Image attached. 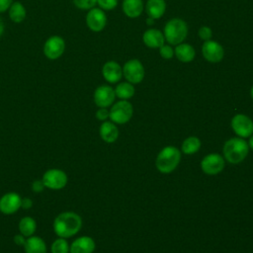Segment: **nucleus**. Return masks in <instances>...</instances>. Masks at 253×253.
I'll list each match as a JSON object with an SVG mask.
<instances>
[{
	"instance_id": "nucleus-1",
	"label": "nucleus",
	"mask_w": 253,
	"mask_h": 253,
	"mask_svg": "<svg viewBox=\"0 0 253 253\" xmlns=\"http://www.w3.org/2000/svg\"><path fill=\"white\" fill-rule=\"evenodd\" d=\"M81 227L82 218L74 211H63L53 220V231L58 237L65 239L74 236Z\"/></svg>"
},
{
	"instance_id": "nucleus-2",
	"label": "nucleus",
	"mask_w": 253,
	"mask_h": 253,
	"mask_svg": "<svg viewBox=\"0 0 253 253\" xmlns=\"http://www.w3.org/2000/svg\"><path fill=\"white\" fill-rule=\"evenodd\" d=\"M249 151L248 142L242 137H231L225 141L222 153L227 162L230 164H238L242 162Z\"/></svg>"
},
{
	"instance_id": "nucleus-3",
	"label": "nucleus",
	"mask_w": 253,
	"mask_h": 253,
	"mask_svg": "<svg viewBox=\"0 0 253 253\" xmlns=\"http://www.w3.org/2000/svg\"><path fill=\"white\" fill-rule=\"evenodd\" d=\"M181 160V153L175 146H165L157 155L155 165L159 172L168 174L176 169Z\"/></svg>"
},
{
	"instance_id": "nucleus-4",
	"label": "nucleus",
	"mask_w": 253,
	"mask_h": 253,
	"mask_svg": "<svg viewBox=\"0 0 253 253\" xmlns=\"http://www.w3.org/2000/svg\"><path fill=\"white\" fill-rule=\"evenodd\" d=\"M163 35L168 43L177 45L183 42L186 39L188 35V26L184 20L180 18H173L166 23Z\"/></svg>"
},
{
	"instance_id": "nucleus-5",
	"label": "nucleus",
	"mask_w": 253,
	"mask_h": 253,
	"mask_svg": "<svg viewBox=\"0 0 253 253\" xmlns=\"http://www.w3.org/2000/svg\"><path fill=\"white\" fill-rule=\"evenodd\" d=\"M132 105L126 100H121L115 103L109 111V118L114 124L124 125L132 117Z\"/></svg>"
},
{
	"instance_id": "nucleus-6",
	"label": "nucleus",
	"mask_w": 253,
	"mask_h": 253,
	"mask_svg": "<svg viewBox=\"0 0 253 253\" xmlns=\"http://www.w3.org/2000/svg\"><path fill=\"white\" fill-rule=\"evenodd\" d=\"M42 180L44 187L50 190H61L66 186L68 181L66 173L63 170L56 168L46 170L43 173Z\"/></svg>"
},
{
	"instance_id": "nucleus-7",
	"label": "nucleus",
	"mask_w": 253,
	"mask_h": 253,
	"mask_svg": "<svg viewBox=\"0 0 253 253\" xmlns=\"http://www.w3.org/2000/svg\"><path fill=\"white\" fill-rule=\"evenodd\" d=\"M144 67L138 59L127 60L123 67V75L131 84H138L144 78Z\"/></svg>"
},
{
	"instance_id": "nucleus-8",
	"label": "nucleus",
	"mask_w": 253,
	"mask_h": 253,
	"mask_svg": "<svg viewBox=\"0 0 253 253\" xmlns=\"http://www.w3.org/2000/svg\"><path fill=\"white\" fill-rule=\"evenodd\" d=\"M65 50V42L59 36L49 37L43 44V53L48 59L59 58Z\"/></svg>"
},
{
	"instance_id": "nucleus-9",
	"label": "nucleus",
	"mask_w": 253,
	"mask_h": 253,
	"mask_svg": "<svg viewBox=\"0 0 253 253\" xmlns=\"http://www.w3.org/2000/svg\"><path fill=\"white\" fill-rule=\"evenodd\" d=\"M231 127L233 131L242 138L249 137L253 133L252 120L243 114H237L231 119Z\"/></svg>"
},
{
	"instance_id": "nucleus-10",
	"label": "nucleus",
	"mask_w": 253,
	"mask_h": 253,
	"mask_svg": "<svg viewBox=\"0 0 253 253\" xmlns=\"http://www.w3.org/2000/svg\"><path fill=\"white\" fill-rule=\"evenodd\" d=\"M201 168L208 175H216L224 168V158L217 153L208 154L201 161Z\"/></svg>"
},
{
	"instance_id": "nucleus-11",
	"label": "nucleus",
	"mask_w": 253,
	"mask_h": 253,
	"mask_svg": "<svg viewBox=\"0 0 253 253\" xmlns=\"http://www.w3.org/2000/svg\"><path fill=\"white\" fill-rule=\"evenodd\" d=\"M202 54L211 63H217L224 56V49L220 43L214 41H206L202 45Z\"/></svg>"
},
{
	"instance_id": "nucleus-12",
	"label": "nucleus",
	"mask_w": 253,
	"mask_h": 253,
	"mask_svg": "<svg viewBox=\"0 0 253 253\" xmlns=\"http://www.w3.org/2000/svg\"><path fill=\"white\" fill-rule=\"evenodd\" d=\"M22 198L19 194L10 192L0 198V211L4 214H13L21 209Z\"/></svg>"
},
{
	"instance_id": "nucleus-13",
	"label": "nucleus",
	"mask_w": 253,
	"mask_h": 253,
	"mask_svg": "<svg viewBox=\"0 0 253 253\" xmlns=\"http://www.w3.org/2000/svg\"><path fill=\"white\" fill-rule=\"evenodd\" d=\"M87 27L93 32H101L107 24V17L104 10L100 8H92L86 16Z\"/></svg>"
},
{
	"instance_id": "nucleus-14",
	"label": "nucleus",
	"mask_w": 253,
	"mask_h": 253,
	"mask_svg": "<svg viewBox=\"0 0 253 253\" xmlns=\"http://www.w3.org/2000/svg\"><path fill=\"white\" fill-rule=\"evenodd\" d=\"M115 90L108 85H101L94 92V102L99 108H108L115 101Z\"/></svg>"
},
{
	"instance_id": "nucleus-15",
	"label": "nucleus",
	"mask_w": 253,
	"mask_h": 253,
	"mask_svg": "<svg viewBox=\"0 0 253 253\" xmlns=\"http://www.w3.org/2000/svg\"><path fill=\"white\" fill-rule=\"evenodd\" d=\"M102 74L107 82L117 83L123 76V68L117 61L110 60L103 65Z\"/></svg>"
},
{
	"instance_id": "nucleus-16",
	"label": "nucleus",
	"mask_w": 253,
	"mask_h": 253,
	"mask_svg": "<svg viewBox=\"0 0 253 253\" xmlns=\"http://www.w3.org/2000/svg\"><path fill=\"white\" fill-rule=\"evenodd\" d=\"M96 248L95 241L90 236H80L70 245L69 253H93Z\"/></svg>"
},
{
	"instance_id": "nucleus-17",
	"label": "nucleus",
	"mask_w": 253,
	"mask_h": 253,
	"mask_svg": "<svg viewBox=\"0 0 253 253\" xmlns=\"http://www.w3.org/2000/svg\"><path fill=\"white\" fill-rule=\"evenodd\" d=\"M142 41L149 48H159L164 44L165 38L161 31L157 29H148L143 33Z\"/></svg>"
},
{
	"instance_id": "nucleus-18",
	"label": "nucleus",
	"mask_w": 253,
	"mask_h": 253,
	"mask_svg": "<svg viewBox=\"0 0 253 253\" xmlns=\"http://www.w3.org/2000/svg\"><path fill=\"white\" fill-rule=\"evenodd\" d=\"M99 133L101 138L107 142L112 143L118 139L119 136V129L117 126L113 122H104L99 128Z\"/></svg>"
},
{
	"instance_id": "nucleus-19",
	"label": "nucleus",
	"mask_w": 253,
	"mask_h": 253,
	"mask_svg": "<svg viewBox=\"0 0 253 253\" xmlns=\"http://www.w3.org/2000/svg\"><path fill=\"white\" fill-rule=\"evenodd\" d=\"M174 55L181 62L187 63V62H191L195 58L196 51L190 43L181 42L176 45L174 49Z\"/></svg>"
},
{
	"instance_id": "nucleus-20",
	"label": "nucleus",
	"mask_w": 253,
	"mask_h": 253,
	"mask_svg": "<svg viewBox=\"0 0 253 253\" xmlns=\"http://www.w3.org/2000/svg\"><path fill=\"white\" fill-rule=\"evenodd\" d=\"M25 253H46V244L44 240L39 236L32 235L27 238L24 245Z\"/></svg>"
},
{
	"instance_id": "nucleus-21",
	"label": "nucleus",
	"mask_w": 253,
	"mask_h": 253,
	"mask_svg": "<svg viewBox=\"0 0 253 253\" xmlns=\"http://www.w3.org/2000/svg\"><path fill=\"white\" fill-rule=\"evenodd\" d=\"M145 10L148 17L156 20L161 18L165 13L166 3L164 0H147Z\"/></svg>"
},
{
	"instance_id": "nucleus-22",
	"label": "nucleus",
	"mask_w": 253,
	"mask_h": 253,
	"mask_svg": "<svg viewBox=\"0 0 253 253\" xmlns=\"http://www.w3.org/2000/svg\"><path fill=\"white\" fill-rule=\"evenodd\" d=\"M123 11L128 18H137L143 11V2L142 0H124Z\"/></svg>"
},
{
	"instance_id": "nucleus-23",
	"label": "nucleus",
	"mask_w": 253,
	"mask_h": 253,
	"mask_svg": "<svg viewBox=\"0 0 253 253\" xmlns=\"http://www.w3.org/2000/svg\"><path fill=\"white\" fill-rule=\"evenodd\" d=\"M27 15V11L25 6L21 2H12L10 8H9V17L12 20V22L16 24L22 23Z\"/></svg>"
},
{
	"instance_id": "nucleus-24",
	"label": "nucleus",
	"mask_w": 253,
	"mask_h": 253,
	"mask_svg": "<svg viewBox=\"0 0 253 253\" xmlns=\"http://www.w3.org/2000/svg\"><path fill=\"white\" fill-rule=\"evenodd\" d=\"M18 228H19L20 233L28 238V237L34 235V233L36 232L37 222L31 216H24L20 219Z\"/></svg>"
},
{
	"instance_id": "nucleus-25",
	"label": "nucleus",
	"mask_w": 253,
	"mask_h": 253,
	"mask_svg": "<svg viewBox=\"0 0 253 253\" xmlns=\"http://www.w3.org/2000/svg\"><path fill=\"white\" fill-rule=\"evenodd\" d=\"M115 94L122 100H127L134 95V87L129 82H122L117 85Z\"/></svg>"
},
{
	"instance_id": "nucleus-26",
	"label": "nucleus",
	"mask_w": 253,
	"mask_h": 253,
	"mask_svg": "<svg viewBox=\"0 0 253 253\" xmlns=\"http://www.w3.org/2000/svg\"><path fill=\"white\" fill-rule=\"evenodd\" d=\"M201 140L197 136H189L182 143V151L185 154H194L201 148Z\"/></svg>"
},
{
	"instance_id": "nucleus-27",
	"label": "nucleus",
	"mask_w": 253,
	"mask_h": 253,
	"mask_svg": "<svg viewBox=\"0 0 253 253\" xmlns=\"http://www.w3.org/2000/svg\"><path fill=\"white\" fill-rule=\"evenodd\" d=\"M70 245L65 238L58 237L55 239L50 246L51 253H69Z\"/></svg>"
},
{
	"instance_id": "nucleus-28",
	"label": "nucleus",
	"mask_w": 253,
	"mask_h": 253,
	"mask_svg": "<svg viewBox=\"0 0 253 253\" xmlns=\"http://www.w3.org/2000/svg\"><path fill=\"white\" fill-rule=\"evenodd\" d=\"M74 5L81 10H90L95 7L97 0H72Z\"/></svg>"
},
{
	"instance_id": "nucleus-29",
	"label": "nucleus",
	"mask_w": 253,
	"mask_h": 253,
	"mask_svg": "<svg viewBox=\"0 0 253 253\" xmlns=\"http://www.w3.org/2000/svg\"><path fill=\"white\" fill-rule=\"evenodd\" d=\"M159 53L162 58L171 59L174 56V49L168 44H163L159 47Z\"/></svg>"
},
{
	"instance_id": "nucleus-30",
	"label": "nucleus",
	"mask_w": 253,
	"mask_h": 253,
	"mask_svg": "<svg viewBox=\"0 0 253 253\" xmlns=\"http://www.w3.org/2000/svg\"><path fill=\"white\" fill-rule=\"evenodd\" d=\"M97 4L102 10H113L118 5V0H97Z\"/></svg>"
},
{
	"instance_id": "nucleus-31",
	"label": "nucleus",
	"mask_w": 253,
	"mask_h": 253,
	"mask_svg": "<svg viewBox=\"0 0 253 253\" xmlns=\"http://www.w3.org/2000/svg\"><path fill=\"white\" fill-rule=\"evenodd\" d=\"M198 35L200 37L201 40L203 41H210L212 37V32H211V29L208 26H203L199 29V32H198Z\"/></svg>"
},
{
	"instance_id": "nucleus-32",
	"label": "nucleus",
	"mask_w": 253,
	"mask_h": 253,
	"mask_svg": "<svg viewBox=\"0 0 253 253\" xmlns=\"http://www.w3.org/2000/svg\"><path fill=\"white\" fill-rule=\"evenodd\" d=\"M45 187H44V185H43V182H42V180L41 179V180H35L33 183H32V185H31V189L35 192V193H41V192H42L43 191V189H44Z\"/></svg>"
},
{
	"instance_id": "nucleus-33",
	"label": "nucleus",
	"mask_w": 253,
	"mask_h": 253,
	"mask_svg": "<svg viewBox=\"0 0 253 253\" xmlns=\"http://www.w3.org/2000/svg\"><path fill=\"white\" fill-rule=\"evenodd\" d=\"M96 118L99 121H106L109 118V111L107 110V108H99L96 112Z\"/></svg>"
},
{
	"instance_id": "nucleus-34",
	"label": "nucleus",
	"mask_w": 253,
	"mask_h": 253,
	"mask_svg": "<svg viewBox=\"0 0 253 253\" xmlns=\"http://www.w3.org/2000/svg\"><path fill=\"white\" fill-rule=\"evenodd\" d=\"M13 240H14V243H15L16 245H18V246H24L27 239H26V237H25L23 234L19 233V234H16V235L14 236Z\"/></svg>"
},
{
	"instance_id": "nucleus-35",
	"label": "nucleus",
	"mask_w": 253,
	"mask_h": 253,
	"mask_svg": "<svg viewBox=\"0 0 253 253\" xmlns=\"http://www.w3.org/2000/svg\"><path fill=\"white\" fill-rule=\"evenodd\" d=\"M13 0H0V13L9 10Z\"/></svg>"
},
{
	"instance_id": "nucleus-36",
	"label": "nucleus",
	"mask_w": 253,
	"mask_h": 253,
	"mask_svg": "<svg viewBox=\"0 0 253 253\" xmlns=\"http://www.w3.org/2000/svg\"><path fill=\"white\" fill-rule=\"evenodd\" d=\"M33 207V201L30 198H24L22 199V203H21V208L25 209V210H29Z\"/></svg>"
},
{
	"instance_id": "nucleus-37",
	"label": "nucleus",
	"mask_w": 253,
	"mask_h": 253,
	"mask_svg": "<svg viewBox=\"0 0 253 253\" xmlns=\"http://www.w3.org/2000/svg\"><path fill=\"white\" fill-rule=\"evenodd\" d=\"M3 33H4V23H3V20L0 18V37L2 36Z\"/></svg>"
},
{
	"instance_id": "nucleus-38",
	"label": "nucleus",
	"mask_w": 253,
	"mask_h": 253,
	"mask_svg": "<svg viewBox=\"0 0 253 253\" xmlns=\"http://www.w3.org/2000/svg\"><path fill=\"white\" fill-rule=\"evenodd\" d=\"M248 145H249V147L253 150V135H251V136H250V138H249V142H248Z\"/></svg>"
},
{
	"instance_id": "nucleus-39",
	"label": "nucleus",
	"mask_w": 253,
	"mask_h": 253,
	"mask_svg": "<svg viewBox=\"0 0 253 253\" xmlns=\"http://www.w3.org/2000/svg\"><path fill=\"white\" fill-rule=\"evenodd\" d=\"M153 21H154V20H153V19H152V18H150V17H148V18H147V20H146V23H147V24H148V25H152V23H153Z\"/></svg>"
},
{
	"instance_id": "nucleus-40",
	"label": "nucleus",
	"mask_w": 253,
	"mask_h": 253,
	"mask_svg": "<svg viewBox=\"0 0 253 253\" xmlns=\"http://www.w3.org/2000/svg\"><path fill=\"white\" fill-rule=\"evenodd\" d=\"M250 95H251V98L253 99V86H252L251 89H250Z\"/></svg>"
}]
</instances>
